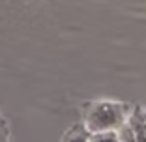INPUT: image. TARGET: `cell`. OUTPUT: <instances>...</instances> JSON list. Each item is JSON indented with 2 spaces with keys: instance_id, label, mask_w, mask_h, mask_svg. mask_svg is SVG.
<instances>
[{
  "instance_id": "2",
  "label": "cell",
  "mask_w": 146,
  "mask_h": 142,
  "mask_svg": "<svg viewBox=\"0 0 146 142\" xmlns=\"http://www.w3.org/2000/svg\"><path fill=\"white\" fill-rule=\"evenodd\" d=\"M92 142H118L114 137V133H99L98 137H94Z\"/></svg>"
},
{
  "instance_id": "3",
  "label": "cell",
  "mask_w": 146,
  "mask_h": 142,
  "mask_svg": "<svg viewBox=\"0 0 146 142\" xmlns=\"http://www.w3.org/2000/svg\"><path fill=\"white\" fill-rule=\"evenodd\" d=\"M124 142H135V140H133V137H127V138H125Z\"/></svg>"
},
{
  "instance_id": "1",
  "label": "cell",
  "mask_w": 146,
  "mask_h": 142,
  "mask_svg": "<svg viewBox=\"0 0 146 142\" xmlns=\"http://www.w3.org/2000/svg\"><path fill=\"white\" fill-rule=\"evenodd\" d=\"M116 122H118V112H116V108L112 107V105L103 103V105H98L94 116H90L88 124H90L92 129H103V127L114 125Z\"/></svg>"
}]
</instances>
